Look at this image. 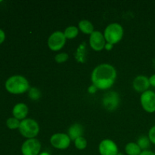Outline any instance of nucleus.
Returning a JSON list of instances; mask_svg holds the SVG:
<instances>
[{"instance_id": "1", "label": "nucleus", "mask_w": 155, "mask_h": 155, "mask_svg": "<svg viewBox=\"0 0 155 155\" xmlns=\"http://www.w3.org/2000/svg\"><path fill=\"white\" fill-rule=\"evenodd\" d=\"M117 73L114 67L109 64H101L95 67L91 74L92 85L100 90L110 89L116 81Z\"/></svg>"}, {"instance_id": "2", "label": "nucleus", "mask_w": 155, "mask_h": 155, "mask_svg": "<svg viewBox=\"0 0 155 155\" xmlns=\"http://www.w3.org/2000/svg\"><path fill=\"white\" fill-rule=\"evenodd\" d=\"M5 88L8 92L12 95H21L28 92L30 86L28 80L25 77L13 75L6 80Z\"/></svg>"}, {"instance_id": "3", "label": "nucleus", "mask_w": 155, "mask_h": 155, "mask_svg": "<svg viewBox=\"0 0 155 155\" xmlns=\"http://www.w3.org/2000/svg\"><path fill=\"white\" fill-rule=\"evenodd\" d=\"M103 34L106 42L115 45L122 40L124 30L122 25L119 23H111L105 27Z\"/></svg>"}, {"instance_id": "4", "label": "nucleus", "mask_w": 155, "mask_h": 155, "mask_svg": "<svg viewBox=\"0 0 155 155\" xmlns=\"http://www.w3.org/2000/svg\"><path fill=\"white\" fill-rule=\"evenodd\" d=\"M18 130L21 136L27 139H35L39 133V125L35 120L26 118L21 121Z\"/></svg>"}, {"instance_id": "5", "label": "nucleus", "mask_w": 155, "mask_h": 155, "mask_svg": "<svg viewBox=\"0 0 155 155\" xmlns=\"http://www.w3.org/2000/svg\"><path fill=\"white\" fill-rule=\"evenodd\" d=\"M67 39L63 32L57 30L51 33L48 39V47L53 51H58L64 48Z\"/></svg>"}, {"instance_id": "6", "label": "nucleus", "mask_w": 155, "mask_h": 155, "mask_svg": "<svg viewBox=\"0 0 155 155\" xmlns=\"http://www.w3.org/2000/svg\"><path fill=\"white\" fill-rule=\"evenodd\" d=\"M42 145L38 139H27L23 142L21 148L22 155H39L41 153Z\"/></svg>"}, {"instance_id": "7", "label": "nucleus", "mask_w": 155, "mask_h": 155, "mask_svg": "<svg viewBox=\"0 0 155 155\" xmlns=\"http://www.w3.org/2000/svg\"><path fill=\"white\" fill-rule=\"evenodd\" d=\"M71 139L68 134L64 133H54L50 138V144L53 148L58 150H65L69 148Z\"/></svg>"}, {"instance_id": "8", "label": "nucleus", "mask_w": 155, "mask_h": 155, "mask_svg": "<svg viewBox=\"0 0 155 155\" xmlns=\"http://www.w3.org/2000/svg\"><path fill=\"white\" fill-rule=\"evenodd\" d=\"M140 103L142 107L147 113L153 114L155 112V92L148 90L141 94Z\"/></svg>"}, {"instance_id": "9", "label": "nucleus", "mask_w": 155, "mask_h": 155, "mask_svg": "<svg viewBox=\"0 0 155 155\" xmlns=\"http://www.w3.org/2000/svg\"><path fill=\"white\" fill-rule=\"evenodd\" d=\"M102 104L107 110H115L120 104L119 94L114 91H110L104 94L102 98Z\"/></svg>"}, {"instance_id": "10", "label": "nucleus", "mask_w": 155, "mask_h": 155, "mask_svg": "<svg viewBox=\"0 0 155 155\" xmlns=\"http://www.w3.org/2000/svg\"><path fill=\"white\" fill-rule=\"evenodd\" d=\"M89 45L91 48L95 51H101L104 49L106 44L104 34L99 30H95L89 36Z\"/></svg>"}, {"instance_id": "11", "label": "nucleus", "mask_w": 155, "mask_h": 155, "mask_svg": "<svg viewBox=\"0 0 155 155\" xmlns=\"http://www.w3.org/2000/svg\"><path fill=\"white\" fill-rule=\"evenodd\" d=\"M100 155H117L119 149L116 142L110 139H103L98 145Z\"/></svg>"}, {"instance_id": "12", "label": "nucleus", "mask_w": 155, "mask_h": 155, "mask_svg": "<svg viewBox=\"0 0 155 155\" xmlns=\"http://www.w3.org/2000/svg\"><path fill=\"white\" fill-rule=\"evenodd\" d=\"M149 77L144 75H139L135 77L133 81V87L134 90L137 92L143 93L149 90L150 87Z\"/></svg>"}, {"instance_id": "13", "label": "nucleus", "mask_w": 155, "mask_h": 155, "mask_svg": "<svg viewBox=\"0 0 155 155\" xmlns=\"http://www.w3.org/2000/svg\"><path fill=\"white\" fill-rule=\"evenodd\" d=\"M29 108L26 104L23 102L17 103L12 109V115L14 117L19 120L20 121L26 119L28 115Z\"/></svg>"}, {"instance_id": "14", "label": "nucleus", "mask_w": 155, "mask_h": 155, "mask_svg": "<svg viewBox=\"0 0 155 155\" xmlns=\"http://www.w3.org/2000/svg\"><path fill=\"white\" fill-rule=\"evenodd\" d=\"M84 133V128L80 124H74L69 127L68 135L71 141H75L78 138L82 137Z\"/></svg>"}, {"instance_id": "15", "label": "nucleus", "mask_w": 155, "mask_h": 155, "mask_svg": "<svg viewBox=\"0 0 155 155\" xmlns=\"http://www.w3.org/2000/svg\"><path fill=\"white\" fill-rule=\"evenodd\" d=\"M78 28L79 30L81 31L82 33L86 35H89V36L95 31L92 23L88 21V20H82V21H80L78 24Z\"/></svg>"}, {"instance_id": "16", "label": "nucleus", "mask_w": 155, "mask_h": 155, "mask_svg": "<svg viewBox=\"0 0 155 155\" xmlns=\"http://www.w3.org/2000/svg\"><path fill=\"white\" fill-rule=\"evenodd\" d=\"M142 151L136 142H129L125 146V152L127 155H139Z\"/></svg>"}, {"instance_id": "17", "label": "nucleus", "mask_w": 155, "mask_h": 155, "mask_svg": "<svg viewBox=\"0 0 155 155\" xmlns=\"http://www.w3.org/2000/svg\"><path fill=\"white\" fill-rule=\"evenodd\" d=\"M79 28L76 26H69L64 30V35L67 39H75L79 34Z\"/></svg>"}, {"instance_id": "18", "label": "nucleus", "mask_w": 155, "mask_h": 155, "mask_svg": "<svg viewBox=\"0 0 155 155\" xmlns=\"http://www.w3.org/2000/svg\"><path fill=\"white\" fill-rule=\"evenodd\" d=\"M136 143L138 144L139 148L142 149V151L148 150V148H150V145L151 144L148 136H141L140 137H139Z\"/></svg>"}, {"instance_id": "19", "label": "nucleus", "mask_w": 155, "mask_h": 155, "mask_svg": "<svg viewBox=\"0 0 155 155\" xmlns=\"http://www.w3.org/2000/svg\"><path fill=\"white\" fill-rule=\"evenodd\" d=\"M20 124L21 121L19 120L16 119L15 117H9L8 119L6 120V127L9 129V130H18L20 127Z\"/></svg>"}, {"instance_id": "20", "label": "nucleus", "mask_w": 155, "mask_h": 155, "mask_svg": "<svg viewBox=\"0 0 155 155\" xmlns=\"http://www.w3.org/2000/svg\"><path fill=\"white\" fill-rule=\"evenodd\" d=\"M27 92H28L29 98H30L33 101L39 100L41 98V95H42L40 90L36 87H30V89H29Z\"/></svg>"}, {"instance_id": "21", "label": "nucleus", "mask_w": 155, "mask_h": 155, "mask_svg": "<svg viewBox=\"0 0 155 155\" xmlns=\"http://www.w3.org/2000/svg\"><path fill=\"white\" fill-rule=\"evenodd\" d=\"M74 142L75 148L77 149L80 150V151L86 149V147H87V141L83 136L77 139L75 141H74Z\"/></svg>"}, {"instance_id": "22", "label": "nucleus", "mask_w": 155, "mask_h": 155, "mask_svg": "<svg viewBox=\"0 0 155 155\" xmlns=\"http://www.w3.org/2000/svg\"><path fill=\"white\" fill-rule=\"evenodd\" d=\"M69 59V55L68 53L66 52H60L58 53L55 56H54V61L58 64L64 63V62L68 61Z\"/></svg>"}, {"instance_id": "23", "label": "nucleus", "mask_w": 155, "mask_h": 155, "mask_svg": "<svg viewBox=\"0 0 155 155\" xmlns=\"http://www.w3.org/2000/svg\"><path fill=\"white\" fill-rule=\"evenodd\" d=\"M148 136L149 138L151 143L155 145V125L151 127V129L148 131Z\"/></svg>"}, {"instance_id": "24", "label": "nucleus", "mask_w": 155, "mask_h": 155, "mask_svg": "<svg viewBox=\"0 0 155 155\" xmlns=\"http://www.w3.org/2000/svg\"><path fill=\"white\" fill-rule=\"evenodd\" d=\"M5 37H6V35L5 33L4 30L0 28V45L3 43L5 40Z\"/></svg>"}, {"instance_id": "25", "label": "nucleus", "mask_w": 155, "mask_h": 155, "mask_svg": "<svg viewBox=\"0 0 155 155\" xmlns=\"http://www.w3.org/2000/svg\"><path fill=\"white\" fill-rule=\"evenodd\" d=\"M97 90H98V89H97L94 85H91V86L88 88V92L90 94H95V92H97Z\"/></svg>"}, {"instance_id": "26", "label": "nucleus", "mask_w": 155, "mask_h": 155, "mask_svg": "<svg viewBox=\"0 0 155 155\" xmlns=\"http://www.w3.org/2000/svg\"><path fill=\"white\" fill-rule=\"evenodd\" d=\"M149 83H150V86L155 88V74H153V75H151V77H149Z\"/></svg>"}, {"instance_id": "27", "label": "nucleus", "mask_w": 155, "mask_h": 155, "mask_svg": "<svg viewBox=\"0 0 155 155\" xmlns=\"http://www.w3.org/2000/svg\"><path fill=\"white\" fill-rule=\"evenodd\" d=\"M139 155H155V152L151 150H146V151H142Z\"/></svg>"}, {"instance_id": "28", "label": "nucleus", "mask_w": 155, "mask_h": 155, "mask_svg": "<svg viewBox=\"0 0 155 155\" xmlns=\"http://www.w3.org/2000/svg\"><path fill=\"white\" fill-rule=\"evenodd\" d=\"M113 47H114V45H112V44L110 43H108V42H106L105 46H104V49L107 50V51H110V50L113 48Z\"/></svg>"}, {"instance_id": "29", "label": "nucleus", "mask_w": 155, "mask_h": 155, "mask_svg": "<svg viewBox=\"0 0 155 155\" xmlns=\"http://www.w3.org/2000/svg\"><path fill=\"white\" fill-rule=\"evenodd\" d=\"M39 155H51V154H50L48 152H47V151H42V152H41Z\"/></svg>"}, {"instance_id": "30", "label": "nucleus", "mask_w": 155, "mask_h": 155, "mask_svg": "<svg viewBox=\"0 0 155 155\" xmlns=\"http://www.w3.org/2000/svg\"><path fill=\"white\" fill-rule=\"evenodd\" d=\"M117 155H124V154H123V153H120V152H119V153H118Z\"/></svg>"}]
</instances>
